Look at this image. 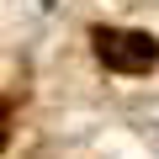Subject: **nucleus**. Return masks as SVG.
<instances>
[{
    "label": "nucleus",
    "instance_id": "2",
    "mask_svg": "<svg viewBox=\"0 0 159 159\" xmlns=\"http://www.w3.org/2000/svg\"><path fill=\"white\" fill-rule=\"evenodd\" d=\"M6 133H11V111H6V101H0V148H6Z\"/></svg>",
    "mask_w": 159,
    "mask_h": 159
},
{
    "label": "nucleus",
    "instance_id": "1",
    "mask_svg": "<svg viewBox=\"0 0 159 159\" xmlns=\"http://www.w3.org/2000/svg\"><path fill=\"white\" fill-rule=\"evenodd\" d=\"M96 53L117 74H143V69L159 64V43L148 32H127V27H101L96 32Z\"/></svg>",
    "mask_w": 159,
    "mask_h": 159
}]
</instances>
